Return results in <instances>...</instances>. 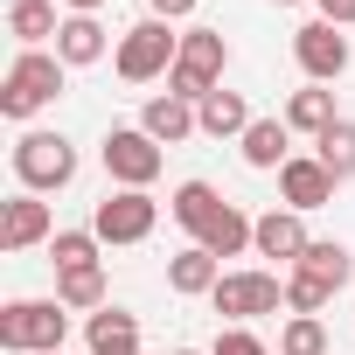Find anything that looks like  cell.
<instances>
[{
  "instance_id": "obj_1",
  "label": "cell",
  "mask_w": 355,
  "mask_h": 355,
  "mask_svg": "<svg viewBox=\"0 0 355 355\" xmlns=\"http://www.w3.org/2000/svg\"><path fill=\"white\" fill-rule=\"evenodd\" d=\"M63 56H49V49H21L15 63H8V77H0V112L8 119H35L42 105H56L63 98Z\"/></svg>"
},
{
  "instance_id": "obj_2",
  "label": "cell",
  "mask_w": 355,
  "mask_h": 355,
  "mask_svg": "<svg viewBox=\"0 0 355 355\" xmlns=\"http://www.w3.org/2000/svg\"><path fill=\"white\" fill-rule=\"evenodd\" d=\"M70 334V306L63 300H8L0 306V348L8 355H49Z\"/></svg>"
},
{
  "instance_id": "obj_3",
  "label": "cell",
  "mask_w": 355,
  "mask_h": 355,
  "mask_svg": "<svg viewBox=\"0 0 355 355\" xmlns=\"http://www.w3.org/2000/svg\"><path fill=\"white\" fill-rule=\"evenodd\" d=\"M223 63H230V42L216 28H189L182 35V56H174V70H167V91L189 98V105H202L209 91H223Z\"/></svg>"
},
{
  "instance_id": "obj_4",
  "label": "cell",
  "mask_w": 355,
  "mask_h": 355,
  "mask_svg": "<svg viewBox=\"0 0 355 355\" xmlns=\"http://www.w3.org/2000/svg\"><path fill=\"white\" fill-rule=\"evenodd\" d=\"M15 174L28 196H49V189H70L77 182V146L63 132H21L15 139Z\"/></svg>"
},
{
  "instance_id": "obj_5",
  "label": "cell",
  "mask_w": 355,
  "mask_h": 355,
  "mask_svg": "<svg viewBox=\"0 0 355 355\" xmlns=\"http://www.w3.org/2000/svg\"><path fill=\"white\" fill-rule=\"evenodd\" d=\"M174 56H182V35H174L167 21L146 15V21H132V28L119 35V56H112V63H119L125 84H153V77L174 70Z\"/></svg>"
},
{
  "instance_id": "obj_6",
  "label": "cell",
  "mask_w": 355,
  "mask_h": 355,
  "mask_svg": "<svg viewBox=\"0 0 355 355\" xmlns=\"http://www.w3.org/2000/svg\"><path fill=\"white\" fill-rule=\"evenodd\" d=\"M153 223H160V202H153L146 189H112V196L98 202V216H91L98 244H146Z\"/></svg>"
},
{
  "instance_id": "obj_7",
  "label": "cell",
  "mask_w": 355,
  "mask_h": 355,
  "mask_svg": "<svg viewBox=\"0 0 355 355\" xmlns=\"http://www.w3.org/2000/svg\"><path fill=\"white\" fill-rule=\"evenodd\" d=\"M105 174L119 189H146L153 174H160V139L146 125H112L105 132Z\"/></svg>"
},
{
  "instance_id": "obj_8",
  "label": "cell",
  "mask_w": 355,
  "mask_h": 355,
  "mask_svg": "<svg viewBox=\"0 0 355 355\" xmlns=\"http://www.w3.org/2000/svg\"><path fill=\"white\" fill-rule=\"evenodd\" d=\"M279 300H286V286H279L272 272H223V279H216V293H209V306H216V313H230L237 327H244L251 313H279Z\"/></svg>"
},
{
  "instance_id": "obj_9",
  "label": "cell",
  "mask_w": 355,
  "mask_h": 355,
  "mask_svg": "<svg viewBox=\"0 0 355 355\" xmlns=\"http://www.w3.org/2000/svg\"><path fill=\"white\" fill-rule=\"evenodd\" d=\"M293 56H300V70H306L313 84H334V77L348 70V35H341L334 21H306V28L293 35Z\"/></svg>"
},
{
  "instance_id": "obj_10",
  "label": "cell",
  "mask_w": 355,
  "mask_h": 355,
  "mask_svg": "<svg viewBox=\"0 0 355 355\" xmlns=\"http://www.w3.org/2000/svg\"><path fill=\"white\" fill-rule=\"evenodd\" d=\"M306 244H313V237H306L300 209H265V216H258V230H251V251H258V258H279L286 272L306 258Z\"/></svg>"
},
{
  "instance_id": "obj_11",
  "label": "cell",
  "mask_w": 355,
  "mask_h": 355,
  "mask_svg": "<svg viewBox=\"0 0 355 355\" xmlns=\"http://www.w3.org/2000/svg\"><path fill=\"white\" fill-rule=\"evenodd\" d=\"M279 196H286V209H300V216H306V209H327V202H334V174H327L313 153H293V160L279 167Z\"/></svg>"
},
{
  "instance_id": "obj_12",
  "label": "cell",
  "mask_w": 355,
  "mask_h": 355,
  "mask_svg": "<svg viewBox=\"0 0 355 355\" xmlns=\"http://www.w3.org/2000/svg\"><path fill=\"white\" fill-rule=\"evenodd\" d=\"M56 237V223H49V202L42 196H15L8 202V216H0V251H35V244H49Z\"/></svg>"
},
{
  "instance_id": "obj_13",
  "label": "cell",
  "mask_w": 355,
  "mask_h": 355,
  "mask_svg": "<svg viewBox=\"0 0 355 355\" xmlns=\"http://www.w3.org/2000/svg\"><path fill=\"white\" fill-rule=\"evenodd\" d=\"M216 279H223V258H209L202 244H189V251L167 258V293H182V300H209Z\"/></svg>"
},
{
  "instance_id": "obj_14",
  "label": "cell",
  "mask_w": 355,
  "mask_h": 355,
  "mask_svg": "<svg viewBox=\"0 0 355 355\" xmlns=\"http://www.w3.org/2000/svg\"><path fill=\"white\" fill-rule=\"evenodd\" d=\"M84 341H91V355H139V320L125 306H98V313H84Z\"/></svg>"
},
{
  "instance_id": "obj_15",
  "label": "cell",
  "mask_w": 355,
  "mask_h": 355,
  "mask_svg": "<svg viewBox=\"0 0 355 355\" xmlns=\"http://www.w3.org/2000/svg\"><path fill=\"white\" fill-rule=\"evenodd\" d=\"M139 125L160 139V146H182L189 132H202L196 125V105L189 98H174V91H160V98H146V112H139Z\"/></svg>"
},
{
  "instance_id": "obj_16",
  "label": "cell",
  "mask_w": 355,
  "mask_h": 355,
  "mask_svg": "<svg viewBox=\"0 0 355 355\" xmlns=\"http://www.w3.org/2000/svg\"><path fill=\"white\" fill-rule=\"evenodd\" d=\"M196 125H202L209 139H244V132H251V105H244V91H209V98L196 105Z\"/></svg>"
},
{
  "instance_id": "obj_17",
  "label": "cell",
  "mask_w": 355,
  "mask_h": 355,
  "mask_svg": "<svg viewBox=\"0 0 355 355\" xmlns=\"http://www.w3.org/2000/svg\"><path fill=\"white\" fill-rule=\"evenodd\" d=\"M251 230H258V223H251V216H244L237 202H223V209H216V216L202 223V237H196V244H202L209 258H237V251L251 244Z\"/></svg>"
},
{
  "instance_id": "obj_18",
  "label": "cell",
  "mask_w": 355,
  "mask_h": 355,
  "mask_svg": "<svg viewBox=\"0 0 355 355\" xmlns=\"http://www.w3.org/2000/svg\"><path fill=\"white\" fill-rule=\"evenodd\" d=\"M8 28H15V42H28V49L56 42V35H63V21H56V0H15V8H8Z\"/></svg>"
},
{
  "instance_id": "obj_19",
  "label": "cell",
  "mask_w": 355,
  "mask_h": 355,
  "mask_svg": "<svg viewBox=\"0 0 355 355\" xmlns=\"http://www.w3.org/2000/svg\"><path fill=\"white\" fill-rule=\"evenodd\" d=\"M56 56H63L70 70L98 63V56H105V28H98V15H70V21H63V35H56Z\"/></svg>"
},
{
  "instance_id": "obj_20",
  "label": "cell",
  "mask_w": 355,
  "mask_h": 355,
  "mask_svg": "<svg viewBox=\"0 0 355 355\" xmlns=\"http://www.w3.org/2000/svg\"><path fill=\"white\" fill-rule=\"evenodd\" d=\"M286 125H293V132H313V139H320V132L334 125V91H320V84L293 91V98H286Z\"/></svg>"
},
{
  "instance_id": "obj_21",
  "label": "cell",
  "mask_w": 355,
  "mask_h": 355,
  "mask_svg": "<svg viewBox=\"0 0 355 355\" xmlns=\"http://www.w3.org/2000/svg\"><path fill=\"white\" fill-rule=\"evenodd\" d=\"M286 132H293L286 119H251V132H244L237 146H244L251 167H286V160H293V153H286Z\"/></svg>"
},
{
  "instance_id": "obj_22",
  "label": "cell",
  "mask_w": 355,
  "mask_h": 355,
  "mask_svg": "<svg viewBox=\"0 0 355 355\" xmlns=\"http://www.w3.org/2000/svg\"><path fill=\"white\" fill-rule=\"evenodd\" d=\"M300 272H313L320 286H334V293H341V286L355 279V258H348V244H334V237H313V244H306V258H300Z\"/></svg>"
},
{
  "instance_id": "obj_23",
  "label": "cell",
  "mask_w": 355,
  "mask_h": 355,
  "mask_svg": "<svg viewBox=\"0 0 355 355\" xmlns=\"http://www.w3.org/2000/svg\"><path fill=\"white\" fill-rule=\"evenodd\" d=\"M56 300H63L70 313H98V306H112V300H105V272H98V265L56 272Z\"/></svg>"
},
{
  "instance_id": "obj_24",
  "label": "cell",
  "mask_w": 355,
  "mask_h": 355,
  "mask_svg": "<svg viewBox=\"0 0 355 355\" xmlns=\"http://www.w3.org/2000/svg\"><path fill=\"white\" fill-rule=\"evenodd\" d=\"M216 209H223V196H216L209 182H182V189H174V202H167V216L182 223V230H196V237H202V223H209Z\"/></svg>"
},
{
  "instance_id": "obj_25",
  "label": "cell",
  "mask_w": 355,
  "mask_h": 355,
  "mask_svg": "<svg viewBox=\"0 0 355 355\" xmlns=\"http://www.w3.org/2000/svg\"><path fill=\"white\" fill-rule=\"evenodd\" d=\"M313 160L334 174V182H348V174H355V119H334V125L313 139Z\"/></svg>"
},
{
  "instance_id": "obj_26",
  "label": "cell",
  "mask_w": 355,
  "mask_h": 355,
  "mask_svg": "<svg viewBox=\"0 0 355 355\" xmlns=\"http://www.w3.org/2000/svg\"><path fill=\"white\" fill-rule=\"evenodd\" d=\"M49 265H56V272L98 265V230H56V237H49Z\"/></svg>"
},
{
  "instance_id": "obj_27",
  "label": "cell",
  "mask_w": 355,
  "mask_h": 355,
  "mask_svg": "<svg viewBox=\"0 0 355 355\" xmlns=\"http://www.w3.org/2000/svg\"><path fill=\"white\" fill-rule=\"evenodd\" d=\"M279 355H327V327H320V313H293V320L279 327Z\"/></svg>"
},
{
  "instance_id": "obj_28",
  "label": "cell",
  "mask_w": 355,
  "mask_h": 355,
  "mask_svg": "<svg viewBox=\"0 0 355 355\" xmlns=\"http://www.w3.org/2000/svg\"><path fill=\"white\" fill-rule=\"evenodd\" d=\"M327 300H334V286H320V279H313V272H300V265L286 272V306H293V313H320Z\"/></svg>"
},
{
  "instance_id": "obj_29",
  "label": "cell",
  "mask_w": 355,
  "mask_h": 355,
  "mask_svg": "<svg viewBox=\"0 0 355 355\" xmlns=\"http://www.w3.org/2000/svg\"><path fill=\"white\" fill-rule=\"evenodd\" d=\"M209 355H272V348H265V341H258V334H251V327H223V334H216V348H209Z\"/></svg>"
},
{
  "instance_id": "obj_30",
  "label": "cell",
  "mask_w": 355,
  "mask_h": 355,
  "mask_svg": "<svg viewBox=\"0 0 355 355\" xmlns=\"http://www.w3.org/2000/svg\"><path fill=\"white\" fill-rule=\"evenodd\" d=\"M146 8H153V21H189L196 0H146Z\"/></svg>"
},
{
  "instance_id": "obj_31",
  "label": "cell",
  "mask_w": 355,
  "mask_h": 355,
  "mask_svg": "<svg viewBox=\"0 0 355 355\" xmlns=\"http://www.w3.org/2000/svg\"><path fill=\"white\" fill-rule=\"evenodd\" d=\"M320 21H334V28H348V21H355V0H320Z\"/></svg>"
},
{
  "instance_id": "obj_32",
  "label": "cell",
  "mask_w": 355,
  "mask_h": 355,
  "mask_svg": "<svg viewBox=\"0 0 355 355\" xmlns=\"http://www.w3.org/2000/svg\"><path fill=\"white\" fill-rule=\"evenodd\" d=\"M105 8V0H70V15H98Z\"/></svg>"
},
{
  "instance_id": "obj_33",
  "label": "cell",
  "mask_w": 355,
  "mask_h": 355,
  "mask_svg": "<svg viewBox=\"0 0 355 355\" xmlns=\"http://www.w3.org/2000/svg\"><path fill=\"white\" fill-rule=\"evenodd\" d=\"M279 8H300V0H279Z\"/></svg>"
},
{
  "instance_id": "obj_34",
  "label": "cell",
  "mask_w": 355,
  "mask_h": 355,
  "mask_svg": "<svg viewBox=\"0 0 355 355\" xmlns=\"http://www.w3.org/2000/svg\"><path fill=\"white\" fill-rule=\"evenodd\" d=\"M174 355H196V348H174Z\"/></svg>"
},
{
  "instance_id": "obj_35",
  "label": "cell",
  "mask_w": 355,
  "mask_h": 355,
  "mask_svg": "<svg viewBox=\"0 0 355 355\" xmlns=\"http://www.w3.org/2000/svg\"><path fill=\"white\" fill-rule=\"evenodd\" d=\"M49 355H63V348H49Z\"/></svg>"
}]
</instances>
